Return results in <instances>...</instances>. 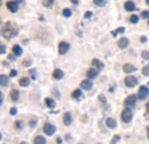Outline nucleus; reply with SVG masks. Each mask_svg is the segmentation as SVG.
I'll list each match as a JSON object with an SVG mask.
<instances>
[{
    "mask_svg": "<svg viewBox=\"0 0 149 144\" xmlns=\"http://www.w3.org/2000/svg\"><path fill=\"white\" fill-rule=\"evenodd\" d=\"M1 34H2V36L6 37V38H12V37L15 36V35L17 34V31H16V29L12 25V23H7V24L2 28Z\"/></svg>",
    "mask_w": 149,
    "mask_h": 144,
    "instance_id": "1",
    "label": "nucleus"
},
{
    "mask_svg": "<svg viewBox=\"0 0 149 144\" xmlns=\"http://www.w3.org/2000/svg\"><path fill=\"white\" fill-rule=\"evenodd\" d=\"M133 118V112L131 111L130 107H126L123 112H122V120L125 122V124H129Z\"/></svg>",
    "mask_w": 149,
    "mask_h": 144,
    "instance_id": "2",
    "label": "nucleus"
},
{
    "mask_svg": "<svg viewBox=\"0 0 149 144\" xmlns=\"http://www.w3.org/2000/svg\"><path fill=\"white\" fill-rule=\"evenodd\" d=\"M148 95H149L148 87H146V85H142V87H140V89H139V92H138V98H139L140 100H143V99H146V98L148 97Z\"/></svg>",
    "mask_w": 149,
    "mask_h": 144,
    "instance_id": "3",
    "label": "nucleus"
},
{
    "mask_svg": "<svg viewBox=\"0 0 149 144\" xmlns=\"http://www.w3.org/2000/svg\"><path fill=\"white\" fill-rule=\"evenodd\" d=\"M56 131V127L52 124H46L44 126V133L47 135V136H52L54 133Z\"/></svg>",
    "mask_w": 149,
    "mask_h": 144,
    "instance_id": "4",
    "label": "nucleus"
},
{
    "mask_svg": "<svg viewBox=\"0 0 149 144\" xmlns=\"http://www.w3.org/2000/svg\"><path fill=\"white\" fill-rule=\"evenodd\" d=\"M135 103H136V96H134V95H131L129 96L126 99H125V102H124V104H125V106L126 107H134L135 106Z\"/></svg>",
    "mask_w": 149,
    "mask_h": 144,
    "instance_id": "5",
    "label": "nucleus"
},
{
    "mask_svg": "<svg viewBox=\"0 0 149 144\" xmlns=\"http://www.w3.org/2000/svg\"><path fill=\"white\" fill-rule=\"evenodd\" d=\"M125 84H126V87H129V88H134V87H136V84H138V78L134 77V76H127V77L125 78Z\"/></svg>",
    "mask_w": 149,
    "mask_h": 144,
    "instance_id": "6",
    "label": "nucleus"
},
{
    "mask_svg": "<svg viewBox=\"0 0 149 144\" xmlns=\"http://www.w3.org/2000/svg\"><path fill=\"white\" fill-rule=\"evenodd\" d=\"M70 49V45L65 42H61L60 45H58V53L60 54H65Z\"/></svg>",
    "mask_w": 149,
    "mask_h": 144,
    "instance_id": "7",
    "label": "nucleus"
},
{
    "mask_svg": "<svg viewBox=\"0 0 149 144\" xmlns=\"http://www.w3.org/2000/svg\"><path fill=\"white\" fill-rule=\"evenodd\" d=\"M7 8H8L12 13H15V12H17V9H19V5H17L16 1H8V2H7Z\"/></svg>",
    "mask_w": 149,
    "mask_h": 144,
    "instance_id": "8",
    "label": "nucleus"
},
{
    "mask_svg": "<svg viewBox=\"0 0 149 144\" xmlns=\"http://www.w3.org/2000/svg\"><path fill=\"white\" fill-rule=\"evenodd\" d=\"M71 122H72V116H71L70 112H65L64 115H63V124L65 126H70Z\"/></svg>",
    "mask_w": 149,
    "mask_h": 144,
    "instance_id": "9",
    "label": "nucleus"
},
{
    "mask_svg": "<svg viewBox=\"0 0 149 144\" xmlns=\"http://www.w3.org/2000/svg\"><path fill=\"white\" fill-rule=\"evenodd\" d=\"M81 88L84 89V90H91L92 88H93V83L87 78V80H84V81H81Z\"/></svg>",
    "mask_w": 149,
    "mask_h": 144,
    "instance_id": "10",
    "label": "nucleus"
},
{
    "mask_svg": "<svg viewBox=\"0 0 149 144\" xmlns=\"http://www.w3.org/2000/svg\"><path fill=\"white\" fill-rule=\"evenodd\" d=\"M127 45H129V39H127V38L123 37V38L119 39V42H118V47H119V49L123 50V49L127 47Z\"/></svg>",
    "mask_w": 149,
    "mask_h": 144,
    "instance_id": "11",
    "label": "nucleus"
},
{
    "mask_svg": "<svg viewBox=\"0 0 149 144\" xmlns=\"http://www.w3.org/2000/svg\"><path fill=\"white\" fill-rule=\"evenodd\" d=\"M123 71H124V73H126V74H131V73H133L134 71H136V68L133 65H131V64H126L123 67Z\"/></svg>",
    "mask_w": 149,
    "mask_h": 144,
    "instance_id": "12",
    "label": "nucleus"
},
{
    "mask_svg": "<svg viewBox=\"0 0 149 144\" xmlns=\"http://www.w3.org/2000/svg\"><path fill=\"white\" fill-rule=\"evenodd\" d=\"M92 66H94L95 68H97V71H102L103 69V64L99 59H93L92 60Z\"/></svg>",
    "mask_w": 149,
    "mask_h": 144,
    "instance_id": "13",
    "label": "nucleus"
},
{
    "mask_svg": "<svg viewBox=\"0 0 149 144\" xmlns=\"http://www.w3.org/2000/svg\"><path fill=\"white\" fill-rule=\"evenodd\" d=\"M106 125H107V127H109V128L113 129V128H116V126H117V122H116V120H115V119H112V118H108V119L106 120Z\"/></svg>",
    "mask_w": 149,
    "mask_h": 144,
    "instance_id": "14",
    "label": "nucleus"
},
{
    "mask_svg": "<svg viewBox=\"0 0 149 144\" xmlns=\"http://www.w3.org/2000/svg\"><path fill=\"white\" fill-rule=\"evenodd\" d=\"M0 83H1L2 87H7L9 84V80H8V77L5 74H1L0 75Z\"/></svg>",
    "mask_w": 149,
    "mask_h": 144,
    "instance_id": "15",
    "label": "nucleus"
},
{
    "mask_svg": "<svg viewBox=\"0 0 149 144\" xmlns=\"http://www.w3.org/2000/svg\"><path fill=\"white\" fill-rule=\"evenodd\" d=\"M96 76H97V71H96L95 68H91V69L87 71V77H88L90 80H93Z\"/></svg>",
    "mask_w": 149,
    "mask_h": 144,
    "instance_id": "16",
    "label": "nucleus"
},
{
    "mask_svg": "<svg viewBox=\"0 0 149 144\" xmlns=\"http://www.w3.org/2000/svg\"><path fill=\"white\" fill-rule=\"evenodd\" d=\"M13 53L15 54V55H17V56H19L23 53V50H22V47L19 45H14L13 46Z\"/></svg>",
    "mask_w": 149,
    "mask_h": 144,
    "instance_id": "17",
    "label": "nucleus"
},
{
    "mask_svg": "<svg viewBox=\"0 0 149 144\" xmlns=\"http://www.w3.org/2000/svg\"><path fill=\"white\" fill-rule=\"evenodd\" d=\"M53 77H54L55 80H61V78H63V72H62L61 69H55V71L53 72Z\"/></svg>",
    "mask_w": 149,
    "mask_h": 144,
    "instance_id": "18",
    "label": "nucleus"
},
{
    "mask_svg": "<svg viewBox=\"0 0 149 144\" xmlns=\"http://www.w3.org/2000/svg\"><path fill=\"white\" fill-rule=\"evenodd\" d=\"M134 8H135V5H134L133 1H126V2H125V9H126V11L132 12V11H134Z\"/></svg>",
    "mask_w": 149,
    "mask_h": 144,
    "instance_id": "19",
    "label": "nucleus"
},
{
    "mask_svg": "<svg viewBox=\"0 0 149 144\" xmlns=\"http://www.w3.org/2000/svg\"><path fill=\"white\" fill-rule=\"evenodd\" d=\"M19 92L17 90L13 89V90L10 91V98H12L13 102H16L19 99Z\"/></svg>",
    "mask_w": 149,
    "mask_h": 144,
    "instance_id": "20",
    "label": "nucleus"
},
{
    "mask_svg": "<svg viewBox=\"0 0 149 144\" xmlns=\"http://www.w3.org/2000/svg\"><path fill=\"white\" fill-rule=\"evenodd\" d=\"M45 103H46V105H47L49 108H54L56 105L55 100L52 99V98H46V99H45Z\"/></svg>",
    "mask_w": 149,
    "mask_h": 144,
    "instance_id": "21",
    "label": "nucleus"
},
{
    "mask_svg": "<svg viewBox=\"0 0 149 144\" xmlns=\"http://www.w3.org/2000/svg\"><path fill=\"white\" fill-rule=\"evenodd\" d=\"M33 143L35 144H46V138L42 137V136H36L35 140H33Z\"/></svg>",
    "mask_w": 149,
    "mask_h": 144,
    "instance_id": "22",
    "label": "nucleus"
},
{
    "mask_svg": "<svg viewBox=\"0 0 149 144\" xmlns=\"http://www.w3.org/2000/svg\"><path fill=\"white\" fill-rule=\"evenodd\" d=\"M29 84H30V80L28 77H22L19 80V85L21 87H28Z\"/></svg>",
    "mask_w": 149,
    "mask_h": 144,
    "instance_id": "23",
    "label": "nucleus"
},
{
    "mask_svg": "<svg viewBox=\"0 0 149 144\" xmlns=\"http://www.w3.org/2000/svg\"><path fill=\"white\" fill-rule=\"evenodd\" d=\"M72 98H74V99H79V98H81V91L79 90V89H77V90H74V92H72Z\"/></svg>",
    "mask_w": 149,
    "mask_h": 144,
    "instance_id": "24",
    "label": "nucleus"
},
{
    "mask_svg": "<svg viewBox=\"0 0 149 144\" xmlns=\"http://www.w3.org/2000/svg\"><path fill=\"white\" fill-rule=\"evenodd\" d=\"M125 31V28H123V27H120V28H118L117 30H115V31H112L111 35L112 36H117L118 34H123Z\"/></svg>",
    "mask_w": 149,
    "mask_h": 144,
    "instance_id": "25",
    "label": "nucleus"
},
{
    "mask_svg": "<svg viewBox=\"0 0 149 144\" xmlns=\"http://www.w3.org/2000/svg\"><path fill=\"white\" fill-rule=\"evenodd\" d=\"M53 4H54V0H44V1H42V5H44L45 7H52Z\"/></svg>",
    "mask_w": 149,
    "mask_h": 144,
    "instance_id": "26",
    "label": "nucleus"
},
{
    "mask_svg": "<svg viewBox=\"0 0 149 144\" xmlns=\"http://www.w3.org/2000/svg\"><path fill=\"white\" fill-rule=\"evenodd\" d=\"M94 4L99 7H102V6L106 5V0H94Z\"/></svg>",
    "mask_w": 149,
    "mask_h": 144,
    "instance_id": "27",
    "label": "nucleus"
},
{
    "mask_svg": "<svg viewBox=\"0 0 149 144\" xmlns=\"http://www.w3.org/2000/svg\"><path fill=\"white\" fill-rule=\"evenodd\" d=\"M63 16H65V18H70V16H71V11H70L69 8L63 9Z\"/></svg>",
    "mask_w": 149,
    "mask_h": 144,
    "instance_id": "28",
    "label": "nucleus"
},
{
    "mask_svg": "<svg viewBox=\"0 0 149 144\" xmlns=\"http://www.w3.org/2000/svg\"><path fill=\"white\" fill-rule=\"evenodd\" d=\"M142 74H143L145 76H149V65H147V66H145V67H143V69H142Z\"/></svg>",
    "mask_w": 149,
    "mask_h": 144,
    "instance_id": "29",
    "label": "nucleus"
},
{
    "mask_svg": "<svg viewBox=\"0 0 149 144\" xmlns=\"http://www.w3.org/2000/svg\"><path fill=\"white\" fill-rule=\"evenodd\" d=\"M119 140H120V136H119V135H115V136L112 137V140H111V142H110V143L115 144L116 142H118Z\"/></svg>",
    "mask_w": 149,
    "mask_h": 144,
    "instance_id": "30",
    "label": "nucleus"
},
{
    "mask_svg": "<svg viewBox=\"0 0 149 144\" xmlns=\"http://www.w3.org/2000/svg\"><path fill=\"white\" fill-rule=\"evenodd\" d=\"M141 55H142V58H143L145 60H149V52L148 51H142Z\"/></svg>",
    "mask_w": 149,
    "mask_h": 144,
    "instance_id": "31",
    "label": "nucleus"
},
{
    "mask_svg": "<svg viewBox=\"0 0 149 144\" xmlns=\"http://www.w3.org/2000/svg\"><path fill=\"white\" fill-rule=\"evenodd\" d=\"M131 22H132V23H138V22H139V18H138L136 15H132V16H131Z\"/></svg>",
    "mask_w": 149,
    "mask_h": 144,
    "instance_id": "32",
    "label": "nucleus"
},
{
    "mask_svg": "<svg viewBox=\"0 0 149 144\" xmlns=\"http://www.w3.org/2000/svg\"><path fill=\"white\" fill-rule=\"evenodd\" d=\"M141 16H142V18H149V12L148 11H143L141 13Z\"/></svg>",
    "mask_w": 149,
    "mask_h": 144,
    "instance_id": "33",
    "label": "nucleus"
},
{
    "mask_svg": "<svg viewBox=\"0 0 149 144\" xmlns=\"http://www.w3.org/2000/svg\"><path fill=\"white\" fill-rule=\"evenodd\" d=\"M29 126L31 127V128L36 127V126H37V120H30V122H29Z\"/></svg>",
    "mask_w": 149,
    "mask_h": 144,
    "instance_id": "34",
    "label": "nucleus"
},
{
    "mask_svg": "<svg viewBox=\"0 0 149 144\" xmlns=\"http://www.w3.org/2000/svg\"><path fill=\"white\" fill-rule=\"evenodd\" d=\"M16 113H17V109H16V108H15V107L10 108V114H12V115H15Z\"/></svg>",
    "mask_w": 149,
    "mask_h": 144,
    "instance_id": "35",
    "label": "nucleus"
},
{
    "mask_svg": "<svg viewBox=\"0 0 149 144\" xmlns=\"http://www.w3.org/2000/svg\"><path fill=\"white\" fill-rule=\"evenodd\" d=\"M99 98H100V100H101L103 104H106V103H107V100H106V98H104V96H103V95H101Z\"/></svg>",
    "mask_w": 149,
    "mask_h": 144,
    "instance_id": "36",
    "label": "nucleus"
},
{
    "mask_svg": "<svg viewBox=\"0 0 149 144\" xmlns=\"http://www.w3.org/2000/svg\"><path fill=\"white\" fill-rule=\"evenodd\" d=\"M0 47H1V49H0V52H1V54H3L6 52V46H5V45H1Z\"/></svg>",
    "mask_w": 149,
    "mask_h": 144,
    "instance_id": "37",
    "label": "nucleus"
},
{
    "mask_svg": "<svg viewBox=\"0 0 149 144\" xmlns=\"http://www.w3.org/2000/svg\"><path fill=\"white\" fill-rule=\"evenodd\" d=\"M16 75H17V72H16V71H12L10 74H9V76H10V77H15Z\"/></svg>",
    "mask_w": 149,
    "mask_h": 144,
    "instance_id": "38",
    "label": "nucleus"
},
{
    "mask_svg": "<svg viewBox=\"0 0 149 144\" xmlns=\"http://www.w3.org/2000/svg\"><path fill=\"white\" fill-rule=\"evenodd\" d=\"M53 92H54V96H55L56 98H60V95H58V91H57V89H53Z\"/></svg>",
    "mask_w": 149,
    "mask_h": 144,
    "instance_id": "39",
    "label": "nucleus"
},
{
    "mask_svg": "<svg viewBox=\"0 0 149 144\" xmlns=\"http://www.w3.org/2000/svg\"><path fill=\"white\" fill-rule=\"evenodd\" d=\"M84 16H85V18H91V16H92V13H91V12H87V13H85V15H84Z\"/></svg>",
    "mask_w": 149,
    "mask_h": 144,
    "instance_id": "40",
    "label": "nucleus"
},
{
    "mask_svg": "<svg viewBox=\"0 0 149 144\" xmlns=\"http://www.w3.org/2000/svg\"><path fill=\"white\" fill-rule=\"evenodd\" d=\"M140 40H141V43H146V42H147V37L142 36V37H141V39H140Z\"/></svg>",
    "mask_w": 149,
    "mask_h": 144,
    "instance_id": "41",
    "label": "nucleus"
},
{
    "mask_svg": "<svg viewBox=\"0 0 149 144\" xmlns=\"http://www.w3.org/2000/svg\"><path fill=\"white\" fill-rule=\"evenodd\" d=\"M16 127H17L19 129H22V122H21V121H17V124H16Z\"/></svg>",
    "mask_w": 149,
    "mask_h": 144,
    "instance_id": "42",
    "label": "nucleus"
},
{
    "mask_svg": "<svg viewBox=\"0 0 149 144\" xmlns=\"http://www.w3.org/2000/svg\"><path fill=\"white\" fill-rule=\"evenodd\" d=\"M0 98H1V99H0V102H1L0 104H2V103H3V93H2V92H0Z\"/></svg>",
    "mask_w": 149,
    "mask_h": 144,
    "instance_id": "43",
    "label": "nucleus"
},
{
    "mask_svg": "<svg viewBox=\"0 0 149 144\" xmlns=\"http://www.w3.org/2000/svg\"><path fill=\"white\" fill-rule=\"evenodd\" d=\"M65 138H67V141H70V140H71V136H70L69 134H67V135H65Z\"/></svg>",
    "mask_w": 149,
    "mask_h": 144,
    "instance_id": "44",
    "label": "nucleus"
},
{
    "mask_svg": "<svg viewBox=\"0 0 149 144\" xmlns=\"http://www.w3.org/2000/svg\"><path fill=\"white\" fill-rule=\"evenodd\" d=\"M56 142H57V143H61V142H62V138H61V137H57V138H56Z\"/></svg>",
    "mask_w": 149,
    "mask_h": 144,
    "instance_id": "45",
    "label": "nucleus"
},
{
    "mask_svg": "<svg viewBox=\"0 0 149 144\" xmlns=\"http://www.w3.org/2000/svg\"><path fill=\"white\" fill-rule=\"evenodd\" d=\"M146 109H147V112H148V114H149V102L147 103V105H146Z\"/></svg>",
    "mask_w": 149,
    "mask_h": 144,
    "instance_id": "46",
    "label": "nucleus"
},
{
    "mask_svg": "<svg viewBox=\"0 0 149 144\" xmlns=\"http://www.w3.org/2000/svg\"><path fill=\"white\" fill-rule=\"evenodd\" d=\"M30 74H33V72H32V71H30ZM32 78L35 80V78H36V76H35V75H32Z\"/></svg>",
    "mask_w": 149,
    "mask_h": 144,
    "instance_id": "47",
    "label": "nucleus"
},
{
    "mask_svg": "<svg viewBox=\"0 0 149 144\" xmlns=\"http://www.w3.org/2000/svg\"><path fill=\"white\" fill-rule=\"evenodd\" d=\"M147 137H148V140H149V127L147 128Z\"/></svg>",
    "mask_w": 149,
    "mask_h": 144,
    "instance_id": "48",
    "label": "nucleus"
},
{
    "mask_svg": "<svg viewBox=\"0 0 149 144\" xmlns=\"http://www.w3.org/2000/svg\"><path fill=\"white\" fill-rule=\"evenodd\" d=\"M9 59L10 60H14V55H9Z\"/></svg>",
    "mask_w": 149,
    "mask_h": 144,
    "instance_id": "49",
    "label": "nucleus"
},
{
    "mask_svg": "<svg viewBox=\"0 0 149 144\" xmlns=\"http://www.w3.org/2000/svg\"><path fill=\"white\" fill-rule=\"evenodd\" d=\"M146 2H147V5L149 6V0H146Z\"/></svg>",
    "mask_w": 149,
    "mask_h": 144,
    "instance_id": "50",
    "label": "nucleus"
},
{
    "mask_svg": "<svg viewBox=\"0 0 149 144\" xmlns=\"http://www.w3.org/2000/svg\"><path fill=\"white\" fill-rule=\"evenodd\" d=\"M21 144H26V143H24V142H22V143H21Z\"/></svg>",
    "mask_w": 149,
    "mask_h": 144,
    "instance_id": "51",
    "label": "nucleus"
},
{
    "mask_svg": "<svg viewBox=\"0 0 149 144\" xmlns=\"http://www.w3.org/2000/svg\"><path fill=\"white\" fill-rule=\"evenodd\" d=\"M148 25H149V21H148Z\"/></svg>",
    "mask_w": 149,
    "mask_h": 144,
    "instance_id": "52",
    "label": "nucleus"
},
{
    "mask_svg": "<svg viewBox=\"0 0 149 144\" xmlns=\"http://www.w3.org/2000/svg\"><path fill=\"white\" fill-rule=\"evenodd\" d=\"M81 144H83V143H81Z\"/></svg>",
    "mask_w": 149,
    "mask_h": 144,
    "instance_id": "53",
    "label": "nucleus"
}]
</instances>
